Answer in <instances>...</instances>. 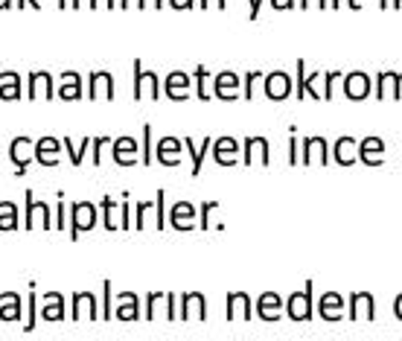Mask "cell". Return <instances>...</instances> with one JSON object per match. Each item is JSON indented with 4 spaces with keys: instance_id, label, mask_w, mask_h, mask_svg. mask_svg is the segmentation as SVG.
<instances>
[{
    "instance_id": "21",
    "label": "cell",
    "mask_w": 402,
    "mask_h": 341,
    "mask_svg": "<svg viewBox=\"0 0 402 341\" xmlns=\"http://www.w3.org/2000/svg\"><path fill=\"white\" fill-rule=\"evenodd\" d=\"M213 161L219 166H234L236 161H242L239 157V140L236 138H216L213 140Z\"/></svg>"
},
{
    "instance_id": "32",
    "label": "cell",
    "mask_w": 402,
    "mask_h": 341,
    "mask_svg": "<svg viewBox=\"0 0 402 341\" xmlns=\"http://www.w3.org/2000/svg\"><path fill=\"white\" fill-rule=\"evenodd\" d=\"M15 228H23L21 216H18V204L0 201V230H15Z\"/></svg>"
},
{
    "instance_id": "55",
    "label": "cell",
    "mask_w": 402,
    "mask_h": 341,
    "mask_svg": "<svg viewBox=\"0 0 402 341\" xmlns=\"http://www.w3.org/2000/svg\"><path fill=\"white\" fill-rule=\"evenodd\" d=\"M394 318H397V321H402V292L394 298Z\"/></svg>"
},
{
    "instance_id": "62",
    "label": "cell",
    "mask_w": 402,
    "mask_h": 341,
    "mask_svg": "<svg viewBox=\"0 0 402 341\" xmlns=\"http://www.w3.org/2000/svg\"><path fill=\"white\" fill-rule=\"evenodd\" d=\"M399 96H402V73H399Z\"/></svg>"
},
{
    "instance_id": "11",
    "label": "cell",
    "mask_w": 402,
    "mask_h": 341,
    "mask_svg": "<svg viewBox=\"0 0 402 341\" xmlns=\"http://www.w3.org/2000/svg\"><path fill=\"white\" fill-rule=\"evenodd\" d=\"M344 303H347V298L341 295V292H324L318 303H315V312H318L324 321L335 324V321H344Z\"/></svg>"
},
{
    "instance_id": "52",
    "label": "cell",
    "mask_w": 402,
    "mask_h": 341,
    "mask_svg": "<svg viewBox=\"0 0 402 341\" xmlns=\"http://www.w3.org/2000/svg\"><path fill=\"white\" fill-rule=\"evenodd\" d=\"M102 82H105V96H108V100H114V96H117V91H114V73L102 70Z\"/></svg>"
},
{
    "instance_id": "10",
    "label": "cell",
    "mask_w": 402,
    "mask_h": 341,
    "mask_svg": "<svg viewBox=\"0 0 402 341\" xmlns=\"http://www.w3.org/2000/svg\"><path fill=\"white\" fill-rule=\"evenodd\" d=\"M131 73H134V85H131L134 100H143V85H149V88H152V100L161 96V79H157L155 70H143L140 58H134V62H131Z\"/></svg>"
},
{
    "instance_id": "41",
    "label": "cell",
    "mask_w": 402,
    "mask_h": 341,
    "mask_svg": "<svg viewBox=\"0 0 402 341\" xmlns=\"http://www.w3.org/2000/svg\"><path fill=\"white\" fill-rule=\"evenodd\" d=\"M344 79V70H326L324 73V100H333L335 94V82Z\"/></svg>"
},
{
    "instance_id": "42",
    "label": "cell",
    "mask_w": 402,
    "mask_h": 341,
    "mask_svg": "<svg viewBox=\"0 0 402 341\" xmlns=\"http://www.w3.org/2000/svg\"><path fill=\"white\" fill-rule=\"evenodd\" d=\"M108 143H114V138L111 135H102V138H93V143H91V149H93V155H91V161H93V166H100L102 164V149Z\"/></svg>"
},
{
    "instance_id": "54",
    "label": "cell",
    "mask_w": 402,
    "mask_h": 341,
    "mask_svg": "<svg viewBox=\"0 0 402 341\" xmlns=\"http://www.w3.org/2000/svg\"><path fill=\"white\" fill-rule=\"evenodd\" d=\"M312 3H315V6H318V9H326V6H330V3H333V0H298V6H300V9H309Z\"/></svg>"
},
{
    "instance_id": "44",
    "label": "cell",
    "mask_w": 402,
    "mask_h": 341,
    "mask_svg": "<svg viewBox=\"0 0 402 341\" xmlns=\"http://www.w3.org/2000/svg\"><path fill=\"white\" fill-rule=\"evenodd\" d=\"M216 207H219V201H204V204L199 207V228H201V230L213 228V225H210V213L216 210Z\"/></svg>"
},
{
    "instance_id": "3",
    "label": "cell",
    "mask_w": 402,
    "mask_h": 341,
    "mask_svg": "<svg viewBox=\"0 0 402 341\" xmlns=\"http://www.w3.org/2000/svg\"><path fill=\"white\" fill-rule=\"evenodd\" d=\"M318 79H324V70H312L306 76V62L303 58H298L295 62V96L298 100H306V96H312V100H324V94L318 91Z\"/></svg>"
},
{
    "instance_id": "51",
    "label": "cell",
    "mask_w": 402,
    "mask_h": 341,
    "mask_svg": "<svg viewBox=\"0 0 402 341\" xmlns=\"http://www.w3.org/2000/svg\"><path fill=\"white\" fill-rule=\"evenodd\" d=\"M62 149H65V152L70 155V164H73V166H82V161H79V155H76V146H73V140H70L67 135L62 138Z\"/></svg>"
},
{
    "instance_id": "23",
    "label": "cell",
    "mask_w": 402,
    "mask_h": 341,
    "mask_svg": "<svg viewBox=\"0 0 402 341\" xmlns=\"http://www.w3.org/2000/svg\"><path fill=\"white\" fill-rule=\"evenodd\" d=\"M58 138H53V135H44V138H38L35 140V149H32V155H35V161H38L41 166H56L58 164Z\"/></svg>"
},
{
    "instance_id": "28",
    "label": "cell",
    "mask_w": 402,
    "mask_h": 341,
    "mask_svg": "<svg viewBox=\"0 0 402 341\" xmlns=\"http://www.w3.org/2000/svg\"><path fill=\"white\" fill-rule=\"evenodd\" d=\"M0 321H18L23 315V303L18 292H0Z\"/></svg>"
},
{
    "instance_id": "37",
    "label": "cell",
    "mask_w": 402,
    "mask_h": 341,
    "mask_svg": "<svg viewBox=\"0 0 402 341\" xmlns=\"http://www.w3.org/2000/svg\"><path fill=\"white\" fill-rule=\"evenodd\" d=\"M192 82H196V94H199V100L201 102H207V100H210V91H207V67L204 65H199L196 70H192Z\"/></svg>"
},
{
    "instance_id": "17",
    "label": "cell",
    "mask_w": 402,
    "mask_h": 341,
    "mask_svg": "<svg viewBox=\"0 0 402 341\" xmlns=\"http://www.w3.org/2000/svg\"><path fill=\"white\" fill-rule=\"evenodd\" d=\"M114 161L120 164V166H134V164H140V143L134 140L131 135H120V138H114Z\"/></svg>"
},
{
    "instance_id": "29",
    "label": "cell",
    "mask_w": 402,
    "mask_h": 341,
    "mask_svg": "<svg viewBox=\"0 0 402 341\" xmlns=\"http://www.w3.org/2000/svg\"><path fill=\"white\" fill-rule=\"evenodd\" d=\"M27 82H30V88H27V100L30 102L35 100V82L44 85V96H47V100H56V85H53V76L47 70H32L27 76Z\"/></svg>"
},
{
    "instance_id": "39",
    "label": "cell",
    "mask_w": 402,
    "mask_h": 341,
    "mask_svg": "<svg viewBox=\"0 0 402 341\" xmlns=\"http://www.w3.org/2000/svg\"><path fill=\"white\" fill-rule=\"evenodd\" d=\"M35 201H38V199H35V192L32 190H27V192H23V204H27V210H23V228H35V210H38V207H35Z\"/></svg>"
},
{
    "instance_id": "31",
    "label": "cell",
    "mask_w": 402,
    "mask_h": 341,
    "mask_svg": "<svg viewBox=\"0 0 402 341\" xmlns=\"http://www.w3.org/2000/svg\"><path fill=\"white\" fill-rule=\"evenodd\" d=\"M0 79H6V85H0V100H21L23 91H21V76L15 70H3Z\"/></svg>"
},
{
    "instance_id": "4",
    "label": "cell",
    "mask_w": 402,
    "mask_h": 341,
    "mask_svg": "<svg viewBox=\"0 0 402 341\" xmlns=\"http://www.w3.org/2000/svg\"><path fill=\"white\" fill-rule=\"evenodd\" d=\"M330 140L324 135L300 138V164H330Z\"/></svg>"
},
{
    "instance_id": "43",
    "label": "cell",
    "mask_w": 402,
    "mask_h": 341,
    "mask_svg": "<svg viewBox=\"0 0 402 341\" xmlns=\"http://www.w3.org/2000/svg\"><path fill=\"white\" fill-rule=\"evenodd\" d=\"M100 85H102V70H91L88 73V88H85V96H88V100H96V94H100Z\"/></svg>"
},
{
    "instance_id": "49",
    "label": "cell",
    "mask_w": 402,
    "mask_h": 341,
    "mask_svg": "<svg viewBox=\"0 0 402 341\" xmlns=\"http://www.w3.org/2000/svg\"><path fill=\"white\" fill-rule=\"evenodd\" d=\"M289 164H291V166L300 164V138H298V135L289 138Z\"/></svg>"
},
{
    "instance_id": "1",
    "label": "cell",
    "mask_w": 402,
    "mask_h": 341,
    "mask_svg": "<svg viewBox=\"0 0 402 341\" xmlns=\"http://www.w3.org/2000/svg\"><path fill=\"white\" fill-rule=\"evenodd\" d=\"M312 315H315V283L306 280V286L291 292L286 298V318L303 324V321H312Z\"/></svg>"
},
{
    "instance_id": "36",
    "label": "cell",
    "mask_w": 402,
    "mask_h": 341,
    "mask_svg": "<svg viewBox=\"0 0 402 341\" xmlns=\"http://www.w3.org/2000/svg\"><path fill=\"white\" fill-rule=\"evenodd\" d=\"M140 164L152 166V123H143V140H140Z\"/></svg>"
},
{
    "instance_id": "38",
    "label": "cell",
    "mask_w": 402,
    "mask_h": 341,
    "mask_svg": "<svg viewBox=\"0 0 402 341\" xmlns=\"http://www.w3.org/2000/svg\"><path fill=\"white\" fill-rule=\"evenodd\" d=\"M166 192L164 190H157L155 192V228L157 230H164L166 228Z\"/></svg>"
},
{
    "instance_id": "30",
    "label": "cell",
    "mask_w": 402,
    "mask_h": 341,
    "mask_svg": "<svg viewBox=\"0 0 402 341\" xmlns=\"http://www.w3.org/2000/svg\"><path fill=\"white\" fill-rule=\"evenodd\" d=\"M62 82H73V85H58V100H79L82 96V73L65 70Z\"/></svg>"
},
{
    "instance_id": "34",
    "label": "cell",
    "mask_w": 402,
    "mask_h": 341,
    "mask_svg": "<svg viewBox=\"0 0 402 341\" xmlns=\"http://www.w3.org/2000/svg\"><path fill=\"white\" fill-rule=\"evenodd\" d=\"M100 312H102V318L105 321H111V315H114V286H111V280H102V300H100Z\"/></svg>"
},
{
    "instance_id": "46",
    "label": "cell",
    "mask_w": 402,
    "mask_h": 341,
    "mask_svg": "<svg viewBox=\"0 0 402 341\" xmlns=\"http://www.w3.org/2000/svg\"><path fill=\"white\" fill-rule=\"evenodd\" d=\"M149 207H155V201H137V207H134V230L146 228V210Z\"/></svg>"
},
{
    "instance_id": "2",
    "label": "cell",
    "mask_w": 402,
    "mask_h": 341,
    "mask_svg": "<svg viewBox=\"0 0 402 341\" xmlns=\"http://www.w3.org/2000/svg\"><path fill=\"white\" fill-rule=\"evenodd\" d=\"M96 207L93 201H73L70 204V219H67V225H70V239H79L82 230H91L96 228Z\"/></svg>"
},
{
    "instance_id": "63",
    "label": "cell",
    "mask_w": 402,
    "mask_h": 341,
    "mask_svg": "<svg viewBox=\"0 0 402 341\" xmlns=\"http://www.w3.org/2000/svg\"><path fill=\"white\" fill-rule=\"evenodd\" d=\"M79 3H82V0H73V9H76V6H79Z\"/></svg>"
},
{
    "instance_id": "19",
    "label": "cell",
    "mask_w": 402,
    "mask_h": 341,
    "mask_svg": "<svg viewBox=\"0 0 402 341\" xmlns=\"http://www.w3.org/2000/svg\"><path fill=\"white\" fill-rule=\"evenodd\" d=\"M333 161L341 166H353L359 164V140L353 135H341L333 143Z\"/></svg>"
},
{
    "instance_id": "59",
    "label": "cell",
    "mask_w": 402,
    "mask_h": 341,
    "mask_svg": "<svg viewBox=\"0 0 402 341\" xmlns=\"http://www.w3.org/2000/svg\"><path fill=\"white\" fill-rule=\"evenodd\" d=\"M347 3H350L353 9H361V0H347Z\"/></svg>"
},
{
    "instance_id": "5",
    "label": "cell",
    "mask_w": 402,
    "mask_h": 341,
    "mask_svg": "<svg viewBox=\"0 0 402 341\" xmlns=\"http://www.w3.org/2000/svg\"><path fill=\"white\" fill-rule=\"evenodd\" d=\"M263 91L268 100H289L291 94H295V79L289 76L286 70H271V73H265V79H263Z\"/></svg>"
},
{
    "instance_id": "8",
    "label": "cell",
    "mask_w": 402,
    "mask_h": 341,
    "mask_svg": "<svg viewBox=\"0 0 402 341\" xmlns=\"http://www.w3.org/2000/svg\"><path fill=\"white\" fill-rule=\"evenodd\" d=\"M347 318L350 321H376V295L370 292H353L347 298Z\"/></svg>"
},
{
    "instance_id": "57",
    "label": "cell",
    "mask_w": 402,
    "mask_h": 341,
    "mask_svg": "<svg viewBox=\"0 0 402 341\" xmlns=\"http://www.w3.org/2000/svg\"><path fill=\"white\" fill-rule=\"evenodd\" d=\"M271 6L274 9H291L295 6V0H271Z\"/></svg>"
},
{
    "instance_id": "60",
    "label": "cell",
    "mask_w": 402,
    "mask_h": 341,
    "mask_svg": "<svg viewBox=\"0 0 402 341\" xmlns=\"http://www.w3.org/2000/svg\"><path fill=\"white\" fill-rule=\"evenodd\" d=\"M391 6H394V9H399V6H402V0H391Z\"/></svg>"
},
{
    "instance_id": "53",
    "label": "cell",
    "mask_w": 402,
    "mask_h": 341,
    "mask_svg": "<svg viewBox=\"0 0 402 341\" xmlns=\"http://www.w3.org/2000/svg\"><path fill=\"white\" fill-rule=\"evenodd\" d=\"M166 318L169 321H178L175 318V295H172V292H166Z\"/></svg>"
},
{
    "instance_id": "40",
    "label": "cell",
    "mask_w": 402,
    "mask_h": 341,
    "mask_svg": "<svg viewBox=\"0 0 402 341\" xmlns=\"http://www.w3.org/2000/svg\"><path fill=\"white\" fill-rule=\"evenodd\" d=\"M263 79H265L263 70H248L245 79H242V96H245V100H251V96H254V85L263 82Z\"/></svg>"
},
{
    "instance_id": "50",
    "label": "cell",
    "mask_w": 402,
    "mask_h": 341,
    "mask_svg": "<svg viewBox=\"0 0 402 341\" xmlns=\"http://www.w3.org/2000/svg\"><path fill=\"white\" fill-rule=\"evenodd\" d=\"M56 201H58V204H56V228H65L67 219H65V192H62V190L56 192Z\"/></svg>"
},
{
    "instance_id": "47",
    "label": "cell",
    "mask_w": 402,
    "mask_h": 341,
    "mask_svg": "<svg viewBox=\"0 0 402 341\" xmlns=\"http://www.w3.org/2000/svg\"><path fill=\"white\" fill-rule=\"evenodd\" d=\"M30 289H32V295H30V318L23 321V333H32L35 330V280H30Z\"/></svg>"
},
{
    "instance_id": "7",
    "label": "cell",
    "mask_w": 402,
    "mask_h": 341,
    "mask_svg": "<svg viewBox=\"0 0 402 341\" xmlns=\"http://www.w3.org/2000/svg\"><path fill=\"white\" fill-rule=\"evenodd\" d=\"M341 88H344L347 100L359 102V100H368L373 94V79L364 70H350V73H344V79H341Z\"/></svg>"
},
{
    "instance_id": "33",
    "label": "cell",
    "mask_w": 402,
    "mask_h": 341,
    "mask_svg": "<svg viewBox=\"0 0 402 341\" xmlns=\"http://www.w3.org/2000/svg\"><path fill=\"white\" fill-rule=\"evenodd\" d=\"M65 295H58L56 300H44L41 307V321H65Z\"/></svg>"
},
{
    "instance_id": "16",
    "label": "cell",
    "mask_w": 402,
    "mask_h": 341,
    "mask_svg": "<svg viewBox=\"0 0 402 341\" xmlns=\"http://www.w3.org/2000/svg\"><path fill=\"white\" fill-rule=\"evenodd\" d=\"M190 85H192L190 73H184V70H169L166 79H164V94L172 102H184L187 96H190Z\"/></svg>"
},
{
    "instance_id": "13",
    "label": "cell",
    "mask_w": 402,
    "mask_h": 341,
    "mask_svg": "<svg viewBox=\"0 0 402 341\" xmlns=\"http://www.w3.org/2000/svg\"><path fill=\"white\" fill-rule=\"evenodd\" d=\"M254 309H257V315L263 321L274 324V321L283 318L286 300H283V295H277V292H263V295L257 298V303H254Z\"/></svg>"
},
{
    "instance_id": "6",
    "label": "cell",
    "mask_w": 402,
    "mask_h": 341,
    "mask_svg": "<svg viewBox=\"0 0 402 341\" xmlns=\"http://www.w3.org/2000/svg\"><path fill=\"white\" fill-rule=\"evenodd\" d=\"M30 149H35V140L27 138V135H18L15 140L9 143V161H12V166H15V175H18V178L27 175L30 164L35 161V155H27Z\"/></svg>"
},
{
    "instance_id": "27",
    "label": "cell",
    "mask_w": 402,
    "mask_h": 341,
    "mask_svg": "<svg viewBox=\"0 0 402 341\" xmlns=\"http://www.w3.org/2000/svg\"><path fill=\"white\" fill-rule=\"evenodd\" d=\"M114 318L117 321H140V295H131V292L117 295Z\"/></svg>"
},
{
    "instance_id": "24",
    "label": "cell",
    "mask_w": 402,
    "mask_h": 341,
    "mask_svg": "<svg viewBox=\"0 0 402 341\" xmlns=\"http://www.w3.org/2000/svg\"><path fill=\"white\" fill-rule=\"evenodd\" d=\"M196 204L190 201H175L172 210H169V225H172L175 230H190L196 228Z\"/></svg>"
},
{
    "instance_id": "25",
    "label": "cell",
    "mask_w": 402,
    "mask_h": 341,
    "mask_svg": "<svg viewBox=\"0 0 402 341\" xmlns=\"http://www.w3.org/2000/svg\"><path fill=\"white\" fill-rule=\"evenodd\" d=\"M181 140H184V149L190 152V161H192V166H190V175H192V178H199V173H201V164H204V157H207V152L213 149V138L207 135V138H204L199 146H196V140H192V138H181Z\"/></svg>"
},
{
    "instance_id": "45",
    "label": "cell",
    "mask_w": 402,
    "mask_h": 341,
    "mask_svg": "<svg viewBox=\"0 0 402 341\" xmlns=\"http://www.w3.org/2000/svg\"><path fill=\"white\" fill-rule=\"evenodd\" d=\"M161 300H166V292H149V295H146V321L155 318V307Z\"/></svg>"
},
{
    "instance_id": "20",
    "label": "cell",
    "mask_w": 402,
    "mask_h": 341,
    "mask_svg": "<svg viewBox=\"0 0 402 341\" xmlns=\"http://www.w3.org/2000/svg\"><path fill=\"white\" fill-rule=\"evenodd\" d=\"M181 152H184V140L178 138H161L157 140V149H155V161L164 164V166H178L181 164Z\"/></svg>"
},
{
    "instance_id": "15",
    "label": "cell",
    "mask_w": 402,
    "mask_h": 341,
    "mask_svg": "<svg viewBox=\"0 0 402 341\" xmlns=\"http://www.w3.org/2000/svg\"><path fill=\"white\" fill-rule=\"evenodd\" d=\"M70 321H79L82 318V307L88 309V321H102L100 318V298L93 292H73L70 295Z\"/></svg>"
},
{
    "instance_id": "58",
    "label": "cell",
    "mask_w": 402,
    "mask_h": 341,
    "mask_svg": "<svg viewBox=\"0 0 402 341\" xmlns=\"http://www.w3.org/2000/svg\"><path fill=\"white\" fill-rule=\"evenodd\" d=\"M15 6H18V9H23V6H35V9H41L38 0H15Z\"/></svg>"
},
{
    "instance_id": "9",
    "label": "cell",
    "mask_w": 402,
    "mask_h": 341,
    "mask_svg": "<svg viewBox=\"0 0 402 341\" xmlns=\"http://www.w3.org/2000/svg\"><path fill=\"white\" fill-rule=\"evenodd\" d=\"M213 96H219V100H236V96H242V76L234 70H219L213 76Z\"/></svg>"
},
{
    "instance_id": "48",
    "label": "cell",
    "mask_w": 402,
    "mask_h": 341,
    "mask_svg": "<svg viewBox=\"0 0 402 341\" xmlns=\"http://www.w3.org/2000/svg\"><path fill=\"white\" fill-rule=\"evenodd\" d=\"M120 228H123V230L134 228V222H131V210H129V192H123V204H120Z\"/></svg>"
},
{
    "instance_id": "26",
    "label": "cell",
    "mask_w": 402,
    "mask_h": 341,
    "mask_svg": "<svg viewBox=\"0 0 402 341\" xmlns=\"http://www.w3.org/2000/svg\"><path fill=\"white\" fill-rule=\"evenodd\" d=\"M192 307H199V321H207V298L201 295V292H184V295H181L178 321H190L192 318Z\"/></svg>"
},
{
    "instance_id": "61",
    "label": "cell",
    "mask_w": 402,
    "mask_h": 341,
    "mask_svg": "<svg viewBox=\"0 0 402 341\" xmlns=\"http://www.w3.org/2000/svg\"><path fill=\"white\" fill-rule=\"evenodd\" d=\"M155 6H157V9H161V6H164V0H155Z\"/></svg>"
},
{
    "instance_id": "56",
    "label": "cell",
    "mask_w": 402,
    "mask_h": 341,
    "mask_svg": "<svg viewBox=\"0 0 402 341\" xmlns=\"http://www.w3.org/2000/svg\"><path fill=\"white\" fill-rule=\"evenodd\" d=\"M260 6H263V0H251V15H248L251 21H257V18H260Z\"/></svg>"
},
{
    "instance_id": "18",
    "label": "cell",
    "mask_w": 402,
    "mask_h": 341,
    "mask_svg": "<svg viewBox=\"0 0 402 341\" xmlns=\"http://www.w3.org/2000/svg\"><path fill=\"white\" fill-rule=\"evenodd\" d=\"M359 161L368 164V166H382L385 164V140L368 135L359 140Z\"/></svg>"
},
{
    "instance_id": "14",
    "label": "cell",
    "mask_w": 402,
    "mask_h": 341,
    "mask_svg": "<svg viewBox=\"0 0 402 341\" xmlns=\"http://www.w3.org/2000/svg\"><path fill=\"white\" fill-rule=\"evenodd\" d=\"M254 157H260V164L268 166L271 164V143H268V138L263 135H251L242 140V164H254Z\"/></svg>"
},
{
    "instance_id": "22",
    "label": "cell",
    "mask_w": 402,
    "mask_h": 341,
    "mask_svg": "<svg viewBox=\"0 0 402 341\" xmlns=\"http://www.w3.org/2000/svg\"><path fill=\"white\" fill-rule=\"evenodd\" d=\"M376 100H402L399 96V73L397 70H379L376 73Z\"/></svg>"
},
{
    "instance_id": "35",
    "label": "cell",
    "mask_w": 402,
    "mask_h": 341,
    "mask_svg": "<svg viewBox=\"0 0 402 341\" xmlns=\"http://www.w3.org/2000/svg\"><path fill=\"white\" fill-rule=\"evenodd\" d=\"M100 210H102V225H105V230H114V228H120V225L114 222L117 201H114L111 196H102V199H100Z\"/></svg>"
},
{
    "instance_id": "12",
    "label": "cell",
    "mask_w": 402,
    "mask_h": 341,
    "mask_svg": "<svg viewBox=\"0 0 402 341\" xmlns=\"http://www.w3.org/2000/svg\"><path fill=\"white\" fill-rule=\"evenodd\" d=\"M251 315H254V300L248 292H227V298H225V318L227 321H251Z\"/></svg>"
}]
</instances>
